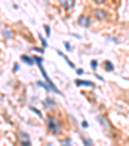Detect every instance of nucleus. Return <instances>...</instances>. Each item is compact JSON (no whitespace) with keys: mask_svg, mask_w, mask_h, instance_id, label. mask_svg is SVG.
<instances>
[{"mask_svg":"<svg viewBox=\"0 0 129 146\" xmlns=\"http://www.w3.org/2000/svg\"><path fill=\"white\" fill-rule=\"evenodd\" d=\"M44 30H45V32H47V36H51V28H49V26L45 25L44 26Z\"/></svg>","mask_w":129,"mask_h":146,"instance_id":"obj_16","label":"nucleus"},{"mask_svg":"<svg viewBox=\"0 0 129 146\" xmlns=\"http://www.w3.org/2000/svg\"><path fill=\"white\" fill-rule=\"evenodd\" d=\"M4 35H5L7 38H12V36H13V34H12V31H9L8 28H5V30H4Z\"/></svg>","mask_w":129,"mask_h":146,"instance_id":"obj_15","label":"nucleus"},{"mask_svg":"<svg viewBox=\"0 0 129 146\" xmlns=\"http://www.w3.org/2000/svg\"><path fill=\"white\" fill-rule=\"evenodd\" d=\"M82 126L84 127V128H87V127H88V122H85V120H84V122L82 123Z\"/></svg>","mask_w":129,"mask_h":146,"instance_id":"obj_22","label":"nucleus"},{"mask_svg":"<svg viewBox=\"0 0 129 146\" xmlns=\"http://www.w3.org/2000/svg\"><path fill=\"white\" fill-rule=\"evenodd\" d=\"M94 1H95V3H98V4H101V3H103L105 0H94Z\"/></svg>","mask_w":129,"mask_h":146,"instance_id":"obj_23","label":"nucleus"},{"mask_svg":"<svg viewBox=\"0 0 129 146\" xmlns=\"http://www.w3.org/2000/svg\"><path fill=\"white\" fill-rule=\"evenodd\" d=\"M76 74H78V75H83L84 70H83V69H76Z\"/></svg>","mask_w":129,"mask_h":146,"instance_id":"obj_18","label":"nucleus"},{"mask_svg":"<svg viewBox=\"0 0 129 146\" xmlns=\"http://www.w3.org/2000/svg\"><path fill=\"white\" fill-rule=\"evenodd\" d=\"M61 146H72L71 145V140L70 138H64L61 141Z\"/></svg>","mask_w":129,"mask_h":146,"instance_id":"obj_13","label":"nucleus"},{"mask_svg":"<svg viewBox=\"0 0 129 146\" xmlns=\"http://www.w3.org/2000/svg\"><path fill=\"white\" fill-rule=\"evenodd\" d=\"M36 84L39 85V87H43V88H45V89H47L48 92H51V91H52V88L49 87V85H48V84H45V83H43V82H38Z\"/></svg>","mask_w":129,"mask_h":146,"instance_id":"obj_12","label":"nucleus"},{"mask_svg":"<svg viewBox=\"0 0 129 146\" xmlns=\"http://www.w3.org/2000/svg\"><path fill=\"white\" fill-rule=\"evenodd\" d=\"M64 47H66V49H67V51H71V45L68 44L67 42H64Z\"/></svg>","mask_w":129,"mask_h":146,"instance_id":"obj_21","label":"nucleus"},{"mask_svg":"<svg viewBox=\"0 0 129 146\" xmlns=\"http://www.w3.org/2000/svg\"><path fill=\"white\" fill-rule=\"evenodd\" d=\"M83 141H84L85 146H92V145H93V141L88 140V138H85V137H83Z\"/></svg>","mask_w":129,"mask_h":146,"instance_id":"obj_14","label":"nucleus"},{"mask_svg":"<svg viewBox=\"0 0 129 146\" xmlns=\"http://www.w3.org/2000/svg\"><path fill=\"white\" fill-rule=\"evenodd\" d=\"M40 39H41V43H43V45H44V47H48V43L45 42V39H44V38H41V35H40Z\"/></svg>","mask_w":129,"mask_h":146,"instance_id":"obj_20","label":"nucleus"},{"mask_svg":"<svg viewBox=\"0 0 129 146\" xmlns=\"http://www.w3.org/2000/svg\"><path fill=\"white\" fill-rule=\"evenodd\" d=\"M93 13H94V16L98 18L99 21H103V20H106L107 18V13L105 11H102V9H94Z\"/></svg>","mask_w":129,"mask_h":146,"instance_id":"obj_5","label":"nucleus"},{"mask_svg":"<svg viewBox=\"0 0 129 146\" xmlns=\"http://www.w3.org/2000/svg\"><path fill=\"white\" fill-rule=\"evenodd\" d=\"M43 104H44V107H45V109H51V107H53V106H54V101L51 98V97L45 98Z\"/></svg>","mask_w":129,"mask_h":146,"instance_id":"obj_8","label":"nucleus"},{"mask_svg":"<svg viewBox=\"0 0 129 146\" xmlns=\"http://www.w3.org/2000/svg\"><path fill=\"white\" fill-rule=\"evenodd\" d=\"M75 84L79 85V87L85 85V87H93V88H94V83L89 82V80H79V79H76V80H75Z\"/></svg>","mask_w":129,"mask_h":146,"instance_id":"obj_7","label":"nucleus"},{"mask_svg":"<svg viewBox=\"0 0 129 146\" xmlns=\"http://www.w3.org/2000/svg\"><path fill=\"white\" fill-rule=\"evenodd\" d=\"M18 138H20V142H21V145H22V146H31L30 136H28L26 132H20Z\"/></svg>","mask_w":129,"mask_h":146,"instance_id":"obj_3","label":"nucleus"},{"mask_svg":"<svg viewBox=\"0 0 129 146\" xmlns=\"http://www.w3.org/2000/svg\"><path fill=\"white\" fill-rule=\"evenodd\" d=\"M21 59H22L23 62H26L27 65H34L35 62V58H31V57L26 56V54H23V56H21Z\"/></svg>","mask_w":129,"mask_h":146,"instance_id":"obj_9","label":"nucleus"},{"mask_svg":"<svg viewBox=\"0 0 129 146\" xmlns=\"http://www.w3.org/2000/svg\"><path fill=\"white\" fill-rule=\"evenodd\" d=\"M35 58V61L38 62V66H39V69H40V71H41V74H43V76L45 78V80H47V84L49 85V87L52 88V91H53L54 93H58V94H61V92H59V89L54 85V83L52 82L51 79H49V76H48V74L45 73V70H44V67H43V65H41V62H43V58H40V57H34Z\"/></svg>","mask_w":129,"mask_h":146,"instance_id":"obj_1","label":"nucleus"},{"mask_svg":"<svg viewBox=\"0 0 129 146\" xmlns=\"http://www.w3.org/2000/svg\"><path fill=\"white\" fill-rule=\"evenodd\" d=\"M57 52H58V54H59V56H62V57H63L64 59H66V62H67V63H68V66H70V67H72V69H76V67H75V65H74L72 62H71L70 59L67 58V56H64V54L62 53V52H59V51H57Z\"/></svg>","mask_w":129,"mask_h":146,"instance_id":"obj_10","label":"nucleus"},{"mask_svg":"<svg viewBox=\"0 0 129 146\" xmlns=\"http://www.w3.org/2000/svg\"><path fill=\"white\" fill-rule=\"evenodd\" d=\"M59 4H61L62 8H64V9H71L75 5V1H74V0H59Z\"/></svg>","mask_w":129,"mask_h":146,"instance_id":"obj_6","label":"nucleus"},{"mask_svg":"<svg viewBox=\"0 0 129 146\" xmlns=\"http://www.w3.org/2000/svg\"><path fill=\"white\" fill-rule=\"evenodd\" d=\"M17 70H18V65L16 63V65H14V71H17Z\"/></svg>","mask_w":129,"mask_h":146,"instance_id":"obj_24","label":"nucleus"},{"mask_svg":"<svg viewBox=\"0 0 129 146\" xmlns=\"http://www.w3.org/2000/svg\"><path fill=\"white\" fill-rule=\"evenodd\" d=\"M30 109L32 110V111H35V112H36L38 115H40V116H41V112H40V111H39V110H38V109H35V107H30Z\"/></svg>","mask_w":129,"mask_h":146,"instance_id":"obj_19","label":"nucleus"},{"mask_svg":"<svg viewBox=\"0 0 129 146\" xmlns=\"http://www.w3.org/2000/svg\"><path fill=\"white\" fill-rule=\"evenodd\" d=\"M90 66H92L93 70H95V69H97V61H95V59H93V61L90 62Z\"/></svg>","mask_w":129,"mask_h":146,"instance_id":"obj_17","label":"nucleus"},{"mask_svg":"<svg viewBox=\"0 0 129 146\" xmlns=\"http://www.w3.org/2000/svg\"><path fill=\"white\" fill-rule=\"evenodd\" d=\"M78 22H79V25L83 26V27H89V26L92 25V18L87 17V16H84V14H83V16H80V17H79Z\"/></svg>","mask_w":129,"mask_h":146,"instance_id":"obj_4","label":"nucleus"},{"mask_svg":"<svg viewBox=\"0 0 129 146\" xmlns=\"http://www.w3.org/2000/svg\"><path fill=\"white\" fill-rule=\"evenodd\" d=\"M48 128L51 129L53 133H58L59 132V126L56 122V119L52 116H48Z\"/></svg>","mask_w":129,"mask_h":146,"instance_id":"obj_2","label":"nucleus"},{"mask_svg":"<svg viewBox=\"0 0 129 146\" xmlns=\"http://www.w3.org/2000/svg\"><path fill=\"white\" fill-rule=\"evenodd\" d=\"M103 66H105V69H106L107 71H114V65H112L110 61H105Z\"/></svg>","mask_w":129,"mask_h":146,"instance_id":"obj_11","label":"nucleus"}]
</instances>
